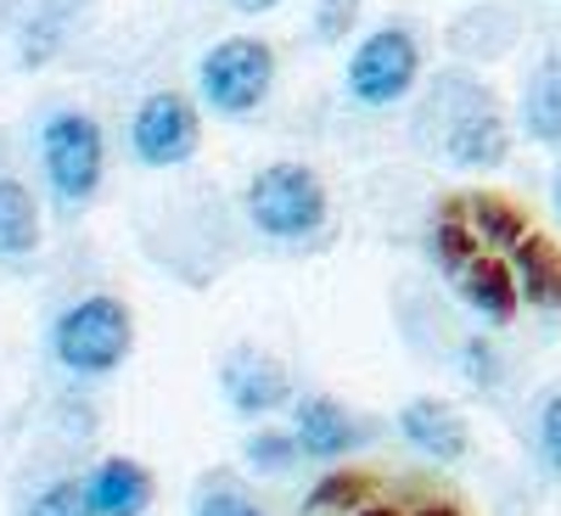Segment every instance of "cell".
I'll return each mask as SVG.
<instances>
[{"label":"cell","instance_id":"cell-1","mask_svg":"<svg viewBox=\"0 0 561 516\" xmlns=\"http://www.w3.org/2000/svg\"><path fill=\"white\" fill-rule=\"evenodd\" d=\"M415 140L427 152L460 163V169H494L511 152V129L500 102L466 73H438L427 102L415 113Z\"/></svg>","mask_w":561,"mask_h":516},{"label":"cell","instance_id":"cell-2","mask_svg":"<svg viewBox=\"0 0 561 516\" xmlns=\"http://www.w3.org/2000/svg\"><path fill=\"white\" fill-rule=\"evenodd\" d=\"M248 214H253V225L264 230V237L293 242V237H309V230L325 219V192L304 163H270L248 192Z\"/></svg>","mask_w":561,"mask_h":516},{"label":"cell","instance_id":"cell-3","mask_svg":"<svg viewBox=\"0 0 561 516\" xmlns=\"http://www.w3.org/2000/svg\"><path fill=\"white\" fill-rule=\"evenodd\" d=\"M57 354L68 370H113L129 354V309L118 298H84L57 320Z\"/></svg>","mask_w":561,"mask_h":516},{"label":"cell","instance_id":"cell-4","mask_svg":"<svg viewBox=\"0 0 561 516\" xmlns=\"http://www.w3.org/2000/svg\"><path fill=\"white\" fill-rule=\"evenodd\" d=\"M275 57L264 39H225L203 57V96L214 113H253L270 96Z\"/></svg>","mask_w":561,"mask_h":516},{"label":"cell","instance_id":"cell-5","mask_svg":"<svg viewBox=\"0 0 561 516\" xmlns=\"http://www.w3.org/2000/svg\"><path fill=\"white\" fill-rule=\"evenodd\" d=\"M39 152H45V174H51L62 203H84L90 192H96V180H102V129H96V118L57 113L39 135Z\"/></svg>","mask_w":561,"mask_h":516},{"label":"cell","instance_id":"cell-6","mask_svg":"<svg viewBox=\"0 0 561 516\" xmlns=\"http://www.w3.org/2000/svg\"><path fill=\"white\" fill-rule=\"evenodd\" d=\"M421 73V51L404 28H377L348 62V90L365 107H393L399 96H410V84Z\"/></svg>","mask_w":561,"mask_h":516},{"label":"cell","instance_id":"cell-7","mask_svg":"<svg viewBox=\"0 0 561 516\" xmlns=\"http://www.w3.org/2000/svg\"><path fill=\"white\" fill-rule=\"evenodd\" d=\"M135 152L147 158V163H158V169H169V163H185L197 152V113H192V102L185 96H174V90H158V96H147L140 102V113H135Z\"/></svg>","mask_w":561,"mask_h":516},{"label":"cell","instance_id":"cell-8","mask_svg":"<svg viewBox=\"0 0 561 516\" xmlns=\"http://www.w3.org/2000/svg\"><path fill=\"white\" fill-rule=\"evenodd\" d=\"M449 280H455V287H460V298L466 303H472L478 314H489V320H511V314H517V275H511L489 248H478L472 259H460L455 270H449Z\"/></svg>","mask_w":561,"mask_h":516},{"label":"cell","instance_id":"cell-9","mask_svg":"<svg viewBox=\"0 0 561 516\" xmlns=\"http://www.w3.org/2000/svg\"><path fill=\"white\" fill-rule=\"evenodd\" d=\"M225 393L242 415H264V410H275L280 399H287V370H280L275 359H264V354L242 348L225 365Z\"/></svg>","mask_w":561,"mask_h":516},{"label":"cell","instance_id":"cell-10","mask_svg":"<svg viewBox=\"0 0 561 516\" xmlns=\"http://www.w3.org/2000/svg\"><path fill=\"white\" fill-rule=\"evenodd\" d=\"M399 427H404V438H410L421 455H433V460H460V455H466V421H460L449 404H438V399L404 404Z\"/></svg>","mask_w":561,"mask_h":516},{"label":"cell","instance_id":"cell-11","mask_svg":"<svg viewBox=\"0 0 561 516\" xmlns=\"http://www.w3.org/2000/svg\"><path fill=\"white\" fill-rule=\"evenodd\" d=\"M84 494H90V511L96 516H140L152 500V478L140 472L135 460H107V466H96V478L84 483Z\"/></svg>","mask_w":561,"mask_h":516},{"label":"cell","instance_id":"cell-12","mask_svg":"<svg viewBox=\"0 0 561 516\" xmlns=\"http://www.w3.org/2000/svg\"><path fill=\"white\" fill-rule=\"evenodd\" d=\"M511 264H517V287L528 293V303L539 309H561V248L550 237H528L511 248Z\"/></svg>","mask_w":561,"mask_h":516},{"label":"cell","instance_id":"cell-13","mask_svg":"<svg viewBox=\"0 0 561 516\" xmlns=\"http://www.w3.org/2000/svg\"><path fill=\"white\" fill-rule=\"evenodd\" d=\"M298 444H304L309 455H320V460H332V455H343V449L359 444V427L348 421L343 404H332V399H304V404H298Z\"/></svg>","mask_w":561,"mask_h":516},{"label":"cell","instance_id":"cell-14","mask_svg":"<svg viewBox=\"0 0 561 516\" xmlns=\"http://www.w3.org/2000/svg\"><path fill=\"white\" fill-rule=\"evenodd\" d=\"M523 124L534 140H561V51H550L534 73H528V90H523Z\"/></svg>","mask_w":561,"mask_h":516},{"label":"cell","instance_id":"cell-15","mask_svg":"<svg viewBox=\"0 0 561 516\" xmlns=\"http://www.w3.org/2000/svg\"><path fill=\"white\" fill-rule=\"evenodd\" d=\"M39 242V208L18 180H0V253L23 259Z\"/></svg>","mask_w":561,"mask_h":516},{"label":"cell","instance_id":"cell-16","mask_svg":"<svg viewBox=\"0 0 561 516\" xmlns=\"http://www.w3.org/2000/svg\"><path fill=\"white\" fill-rule=\"evenodd\" d=\"M455 203H460V214H472V230H478L489 248H517L528 237L523 214L511 208V203H500V197H455Z\"/></svg>","mask_w":561,"mask_h":516},{"label":"cell","instance_id":"cell-17","mask_svg":"<svg viewBox=\"0 0 561 516\" xmlns=\"http://www.w3.org/2000/svg\"><path fill=\"white\" fill-rule=\"evenodd\" d=\"M73 12H79V0H45V7L34 12V23H28L23 62H51L57 45H62V34H68V23H73Z\"/></svg>","mask_w":561,"mask_h":516},{"label":"cell","instance_id":"cell-18","mask_svg":"<svg viewBox=\"0 0 561 516\" xmlns=\"http://www.w3.org/2000/svg\"><path fill=\"white\" fill-rule=\"evenodd\" d=\"M28 516H96V511H90V494L79 483H57L28 505Z\"/></svg>","mask_w":561,"mask_h":516},{"label":"cell","instance_id":"cell-19","mask_svg":"<svg viewBox=\"0 0 561 516\" xmlns=\"http://www.w3.org/2000/svg\"><path fill=\"white\" fill-rule=\"evenodd\" d=\"M293 455H298V444H293V438H280V433H259V438L248 444V460L264 466V472H280V466H293Z\"/></svg>","mask_w":561,"mask_h":516},{"label":"cell","instance_id":"cell-20","mask_svg":"<svg viewBox=\"0 0 561 516\" xmlns=\"http://www.w3.org/2000/svg\"><path fill=\"white\" fill-rule=\"evenodd\" d=\"M359 489H365L359 478H332V483H320V489H314V500H309V511H337L343 500L354 505V500H359Z\"/></svg>","mask_w":561,"mask_h":516},{"label":"cell","instance_id":"cell-21","mask_svg":"<svg viewBox=\"0 0 561 516\" xmlns=\"http://www.w3.org/2000/svg\"><path fill=\"white\" fill-rule=\"evenodd\" d=\"M197 516H264V511H259L253 500H242L237 489H214V494L203 500V511H197Z\"/></svg>","mask_w":561,"mask_h":516},{"label":"cell","instance_id":"cell-22","mask_svg":"<svg viewBox=\"0 0 561 516\" xmlns=\"http://www.w3.org/2000/svg\"><path fill=\"white\" fill-rule=\"evenodd\" d=\"M539 444H545V455H550V466H561V393L545 404V415H539Z\"/></svg>","mask_w":561,"mask_h":516},{"label":"cell","instance_id":"cell-23","mask_svg":"<svg viewBox=\"0 0 561 516\" xmlns=\"http://www.w3.org/2000/svg\"><path fill=\"white\" fill-rule=\"evenodd\" d=\"M343 23H354V0H325V23H320V34H337Z\"/></svg>","mask_w":561,"mask_h":516},{"label":"cell","instance_id":"cell-24","mask_svg":"<svg viewBox=\"0 0 561 516\" xmlns=\"http://www.w3.org/2000/svg\"><path fill=\"white\" fill-rule=\"evenodd\" d=\"M466 354H472V377H478V382H494V359H489V348H483V343H472Z\"/></svg>","mask_w":561,"mask_h":516},{"label":"cell","instance_id":"cell-25","mask_svg":"<svg viewBox=\"0 0 561 516\" xmlns=\"http://www.w3.org/2000/svg\"><path fill=\"white\" fill-rule=\"evenodd\" d=\"M237 12H270V7H280V0H230Z\"/></svg>","mask_w":561,"mask_h":516},{"label":"cell","instance_id":"cell-26","mask_svg":"<svg viewBox=\"0 0 561 516\" xmlns=\"http://www.w3.org/2000/svg\"><path fill=\"white\" fill-rule=\"evenodd\" d=\"M421 516H460V511H449V505H427V511H421Z\"/></svg>","mask_w":561,"mask_h":516},{"label":"cell","instance_id":"cell-27","mask_svg":"<svg viewBox=\"0 0 561 516\" xmlns=\"http://www.w3.org/2000/svg\"><path fill=\"white\" fill-rule=\"evenodd\" d=\"M354 516H393V511H354Z\"/></svg>","mask_w":561,"mask_h":516},{"label":"cell","instance_id":"cell-28","mask_svg":"<svg viewBox=\"0 0 561 516\" xmlns=\"http://www.w3.org/2000/svg\"><path fill=\"white\" fill-rule=\"evenodd\" d=\"M556 208H561V180H556Z\"/></svg>","mask_w":561,"mask_h":516}]
</instances>
